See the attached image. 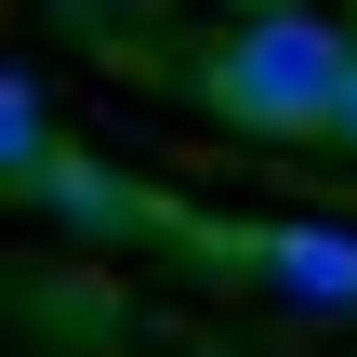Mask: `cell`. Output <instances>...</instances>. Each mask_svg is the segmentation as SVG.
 I'll use <instances>...</instances> for the list:
<instances>
[{"mask_svg":"<svg viewBox=\"0 0 357 357\" xmlns=\"http://www.w3.org/2000/svg\"><path fill=\"white\" fill-rule=\"evenodd\" d=\"M344 79H357V40L331 13H305V0H265V13H238V26L199 53L212 119H238V132H265V146L344 132Z\"/></svg>","mask_w":357,"mask_h":357,"instance_id":"cell-1","label":"cell"},{"mask_svg":"<svg viewBox=\"0 0 357 357\" xmlns=\"http://www.w3.org/2000/svg\"><path fill=\"white\" fill-rule=\"evenodd\" d=\"M252 265H265V291H291V305H318V318H357V238L344 225H265Z\"/></svg>","mask_w":357,"mask_h":357,"instance_id":"cell-2","label":"cell"},{"mask_svg":"<svg viewBox=\"0 0 357 357\" xmlns=\"http://www.w3.org/2000/svg\"><path fill=\"white\" fill-rule=\"evenodd\" d=\"M331 146H357V79H344V132H331Z\"/></svg>","mask_w":357,"mask_h":357,"instance_id":"cell-3","label":"cell"}]
</instances>
